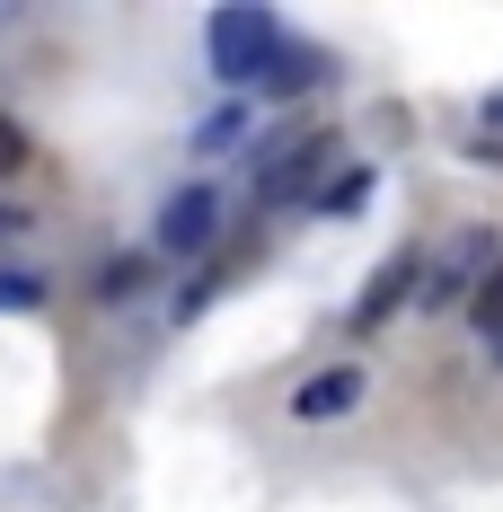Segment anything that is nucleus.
<instances>
[{"mask_svg": "<svg viewBox=\"0 0 503 512\" xmlns=\"http://www.w3.org/2000/svg\"><path fill=\"white\" fill-rule=\"evenodd\" d=\"M283 18L274 9H256V0H230V9H212L203 18V62H212V80L221 89H248V80H265L274 62H283Z\"/></svg>", "mask_w": 503, "mask_h": 512, "instance_id": "nucleus-1", "label": "nucleus"}, {"mask_svg": "<svg viewBox=\"0 0 503 512\" xmlns=\"http://www.w3.org/2000/svg\"><path fill=\"white\" fill-rule=\"evenodd\" d=\"M495 265H503V239H495V230H459V239H442V256L424 265L415 301H424V309H459V301H477V292L495 283Z\"/></svg>", "mask_w": 503, "mask_h": 512, "instance_id": "nucleus-2", "label": "nucleus"}, {"mask_svg": "<svg viewBox=\"0 0 503 512\" xmlns=\"http://www.w3.org/2000/svg\"><path fill=\"white\" fill-rule=\"evenodd\" d=\"M221 239V195L212 186H177L159 204V256H203Z\"/></svg>", "mask_w": 503, "mask_h": 512, "instance_id": "nucleus-3", "label": "nucleus"}, {"mask_svg": "<svg viewBox=\"0 0 503 512\" xmlns=\"http://www.w3.org/2000/svg\"><path fill=\"white\" fill-rule=\"evenodd\" d=\"M353 407H362V371L353 362H327V371H309L292 389V424H345Z\"/></svg>", "mask_w": 503, "mask_h": 512, "instance_id": "nucleus-4", "label": "nucleus"}, {"mask_svg": "<svg viewBox=\"0 0 503 512\" xmlns=\"http://www.w3.org/2000/svg\"><path fill=\"white\" fill-rule=\"evenodd\" d=\"M415 274H424L415 256H389V265L371 274V292L353 301V327H380V318H389V309H398V301H415Z\"/></svg>", "mask_w": 503, "mask_h": 512, "instance_id": "nucleus-5", "label": "nucleus"}, {"mask_svg": "<svg viewBox=\"0 0 503 512\" xmlns=\"http://www.w3.org/2000/svg\"><path fill=\"white\" fill-rule=\"evenodd\" d=\"M318 159H327V133H301V142H292L283 159H265V168H256V195H265V204H283V195L301 186Z\"/></svg>", "mask_w": 503, "mask_h": 512, "instance_id": "nucleus-6", "label": "nucleus"}, {"mask_svg": "<svg viewBox=\"0 0 503 512\" xmlns=\"http://www.w3.org/2000/svg\"><path fill=\"white\" fill-rule=\"evenodd\" d=\"M371 186H380V177H371V168L353 159V168H336V177L318 186V212H327V221H353V212L371 204Z\"/></svg>", "mask_w": 503, "mask_h": 512, "instance_id": "nucleus-7", "label": "nucleus"}, {"mask_svg": "<svg viewBox=\"0 0 503 512\" xmlns=\"http://www.w3.org/2000/svg\"><path fill=\"white\" fill-rule=\"evenodd\" d=\"M239 133H248V106H221V115H203L195 124V151L212 159V151H239Z\"/></svg>", "mask_w": 503, "mask_h": 512, "instance_id": "nucleus-8", "label": "nucleus"}, {"mask_svg": "<svg viewBox=\"0 0 503 512\" xmlns=\"http://www.w3.org/2000/svg\"><path fill=\"white\" fill-rule=\"evenodd\" d=\"M98 292H106V301H133V292H151V256H115Z\"/></svg>", "mask_w": 503, "mask_h": 512, "instance_id": "nucleus-9", "label": "nucleus"}, {"mask_svg": "<svg viewBox=\"0 0 503 512\" xmlns=\"http://www.w3.org/2000/svg\"><path fill=\"white\" fill-rule=\"evenodd\" d=\"M45 301V274H27V265H0V309H36Z\"/></svg>", "mask_w": 503, "mask_h": 512, "instance_id": "nucleus-10", "label": "nucleus"}, {"mask_svg": "<svg viewBox=\"0 0 503 512\" xmlns=\"http://www.w3.org/2000/svg\"><path fill=\"white\" fill-rule=\"evenodd\" d=\"M318 71H327V62H318V53H301V45H283V62H274V71H265V80H274V89H309V80H318Z\"/></svg>", "mask_w": 503, "mask_h": 512, "instance_id": "nucleus-11", "label": "nucleus"}, {"mask_svg": "<svg viewBox=\"0 0 503 512\" xmlns=\"http://www.w3.org/2000/svg\"><path fill=\"white\" fill-rule=\"evenodd\" d=\"M9 168H27V133H18V124H0V177H9Z\"/></svg>", "mask_w": 503, "mask_h": 512, "instance_id": "nucleus-12", "label": "nucleus"}, {"mask_svg": "<svg viewBox=\"0 0 503 512\" xmlns=\"http://www.w3.org/2000/svg\"><path fill=\"white\" fill-rule=\"evenodd\" d=\"M477 124H486V133H495V142H503V89H495V98H486V106H477Z\"/></svg>", "mask_w": 503, "mask_h": 512, "instance_id": "nucleus-13", "label": "nucleus"}, {"mask_svg": "<svg viewBox=\"0 0 503 512\" xmlns=\"http://www.w3.org/2000/svg\"><path fill=\"white\" fill-rule=\"evenodd\" d=\"M9 230H27V212H18V204H0V239H9Z\"/></svg>", "mask_w": 503, "mask_h": 512, "instance_id": "nucleus-14", "label": "nucleus"}, {"mask_svg": "<svg viewBox=\"0 0 503 512\" xmlns=\"http://www.w3.org/2000/svg\"><path fill=\"white\" fill-rule=\"evenodd\" d=\"M486 362H495V371H503V327H495V336H486Z\"/></svg>", "mask_w": 503, "mask_h": 512, "instance_id": "nucleus-15", "label": "nucleus"}]
</instances>
